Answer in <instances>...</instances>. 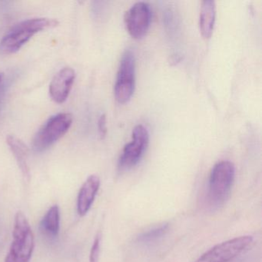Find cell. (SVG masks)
<instances>
[{
	"label": "cell",
	"instance_id": "6da1fadb",
	"mask_svg": "<svg viewBox=\"0 0 262 262\" xmlns=\"http://www.w3.org/2000/svg\"><path fill=\"white\" fill-rule=\"evenodd\" d=\"M58 24L54 19L33 18L16 24L0 41V53L4 55L16 53L36 33L56 27Z\"/></svg>",
	"mask_w": 262,
	"mask_h": 262
},
{
	"label": "cell",
	"instance_id": "7a4b0ae2",
	"mask_svg": "<svg viewBox=\"0 0 262 262\" xmlns=\"http://www.w3.org/2000/svg\"><path fill=\"white\" fill-rule=\"evenodd\" d=\"M34 234L24 213L16 214L13 242L4 262H30L34 251Z\"/></svg>",
	"mask_w": 262,
	"mask_h": 262
},
{
	"label": "cell",
	"instance_id": "3957f363",
	"mask_svg": "<svg viewBox=\"0 0 262 262\" xmlns=\"http://www.w3.org/2000/svg\"><path fill=\"white\" fill-rule=\"evenodd\" d=\"M235 168L229 161H221L214 165L208 182V199L213 207L220 206L229 197L234 183Z\"/></svg>",
	"mask_w": 262,
	"mask_h": 262
},
{
	"label": "cell",
	"instance_id": "277c9868",
	"mask_svg": "<svg viewBox=\"0 0 262 262\" xmlns=\"http://www.w3.org/2000/svg\"><path fill=\"white\" fill-rule=\"evenodd\" d=\"M73 124L70 113H59L50 118L37 132L33 141V148L37 152L48 149L67 134Z\"/></svg>",
	"mask_w": 262,
	"mask_h": 262
},
{
	"label": "cell",
	"instance_id": "5b68a950",
	"mask_svg": "<svg viewBox=\"0 0 262 262\" xmlns=\"http://www.w3.org/2000/svg\"><path fill=\"white\" fill-rule=\"evenodd\" d=\"M136 85V57L134 53L128 49L121 58L117 77L114 86L115 98L121 104L131 99Z\"/></svg>",
	"mask_w": 262,
	"mask_h": 262
},
{
	"label": "cell",
	"instance_id": "8992f818",
	"mask_svg": "<svg viewBox=\"0 0 262 262\" xmlns=\"http://www.w3.org/2000/svg\"><path fill=\"white\" fill-rule=\"evenodd\" d=\"M149 142V134L145 127L138 125L133 128L132 141L124 147L119 160L120 171H126L136 166L146 151Z\"/></svg>",
	"mask_w": 262,
	"mask_h": 262
},
{
	"label": "cell",
	"instance_id": "52a82bcc",
	"mask_svg": "<svg viewBox=\"0 0 262 262\" xmlns=\"http://www.w3.org/2000/svg\"><path fill=\"white\" fill-rule=\"evenodd\" d=\"M251 236L234 237L213 247L195 262H227L243 252L252 243Z\"/></svg>",
	"mask_w": 262,
	"mask_h": 262
},
{
	"label": "cell",
	"instance_id": "ba28073f",
	"mask_svg": "<svg viewBox=\"0 0 262 262\" xmlns=\"http://www.w3.org/2000/svg\"><path fill=\"white\" fill-rule=\"evenodd\" d=\"M151 21V10L145 2L135 4L125 14V24L132 37L140 39L146 35Z\"/></svg>",
	"mask_w": 262,
	"mask_h": 262
},
{
	"label": "cell",
	"instance_id": "9c48e42d",
	"mask_svg": "<svg viewBox=\"0 0 262 262\" xmlns=\"http://www.w3.org/2000/svg\"><path fill=\"white\" fill-rule=\"evenodd\" d=\"M76 79V73L70 67L59 70L50 85V95L56 103H63L70 96Z\"/></svg>",
	"mask_w": 262,
	"mask_h": 262
},
{
	"label": "cell",
	"instance_id": "30bf717a",
	"mask_svg": "<svg viewBox=\"0 0 262 262\" xmlns=\"http://www.w3.org/2000/svg\"><path fill=\"white\" fill-rule=\"evenodd\" d=\"M100 187V179L96 174H92L84 182L79 190L77 199V211L79 215L88 213L94 202Z\"/></svg>",
	"mask_w": 262,
	"mask_h": 262
},
{
	"label": "cell",
	"instance_id": "8fae6325",
	"mask_svg": "<svg viewBox=\"0 0 262 262\" xmlns=\"http://www.w3.org/2000/svg\"><path fill=\"white\" fill-rule=\"evenodd\" d=\"M216 19V4L212 0H206L202 3L199 28L202 36L205 39H209L214 30Z\"/></svg>",
	"mask_w": 262,
	"mask_h": 262
},
{
	"label": "cell",
	"instance_id": "7c38bea8",
	"mask_svg": "<svg viewBox=\"0 0 262 262\" xmlns=\"http://www.w3.org/2000/svg\"><path fill=\"white\" fill-rule=\"evenodd\" d=\"M7 142L22 171L24 179L29 180L30 174L28 164V148L23 141L14 136H8Z\"/></svg>",
	"mask_w": 262,
	"mask_h": 262
},
{
	"label": "cell",
	"instance_id": "4fadbf2b",
	"mask_svg": "<svg viewBox=\"0 0 262 262\" xmlns=\"http://www.w3.org/2000/svg\"><path fill=\"white\" fill-rule=\"evenodd\" d=\"M60 228V213L58 205L52 206L47 211L41 222V228L47 234L56 236L59 234Z\"/></svg>",
	"mask_w": 262,
	"mask_h": 262
},
{
	"label": "cell",
	"instance_id": "5bb4252c",
	"mask_svg": "<svg viewBox=\"0 0 262 262\" xmlns=\"http://www.w3.org/2000/svg\"><path fill=\"white\" fill-rule=\"evenodd\" d=\"M168 224H162V225H159V226L154 227L151 229L142 233L139 236L138 239H139V242H143V243L153 242V241H156V239L159 238L163 234H165V233L168 230Z\"/></svg>",
	"mask_w": 262,
	"mask_h": 262
},
{
	"label": "cell",
	"instance_id": "9a60e30c",
	"mask_svg": "<svg viewBox=\"0 0 262 262\" xmlns=\"http://www.w3.org/2000/svg\"><path fill=\"white\" fill-rule=\"evenodd\" d=\"M101 235L98 234L93 242L90 251V262H99V252H100Z\"/></svg>",
	"mask_w": 262,
	"mask_h": 262
},
{
	"label": "cell",
	"instance_id": "2e32d148",
	"mask_svg": "<svg viewBox=\"0 0 262 262\" xmlns=\"http://www.w3.org/2000/svg\"><path fill=\"white\" fill-rule=\"evenodd\" d=\"M98 128H99V133L100 135L101 139H104L106 136L107 126H106V117L105 115H102L98 121Z\"/></svg>",
	"mask_w": 262,
	"mask_h": 262
},
{
	"label": "cell",
	"instance_id": "e0dca14e",
	"mask_svg": "<svg viewBox=\"0 0 262 262\" xmlns=\"http://www.w3.org/2000/svg\"><path fill=\"white\" fill-rule=\"evenodd\" d=\"M3 77H4V75L2 73H0V83L2 82Z\"/></svg>",
	"mask_w": 262,
	"mask_h": 262
}]
</instances>
